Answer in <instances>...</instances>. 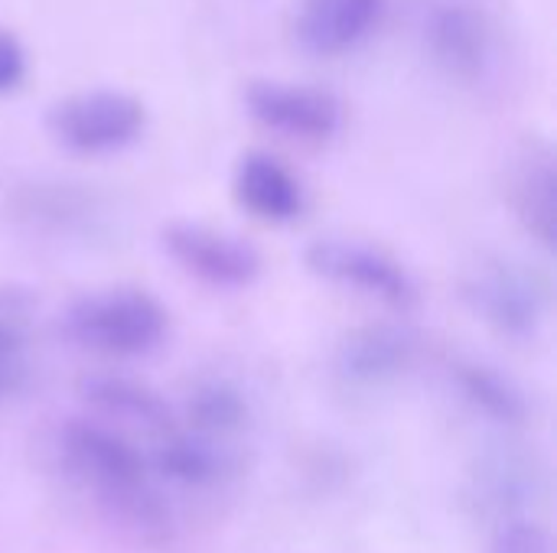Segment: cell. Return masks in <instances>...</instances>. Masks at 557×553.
Listing matches in <instances>:
<instances>
[{"mask_svg":"<svg viewBox=\"0 0 557 553\" xmlns=\"http://www.w3.org/2000/svg\"><path fill=\"white\" fill-rule=\"evenodd\" d=\"M59 456L72 479L98 495L111 521L147 544L170 538V512L147 479V460L117 430L72 420L59 430Z\"/></svg>","mask_w":557,"mask_h":553,"instance_id":"obj_1","label":"cell"},{"mask_svg":"<svg viewBox=\"0 0 557 553\" xmlns=\"http://www.w3.org/2000/svg\"><path fill=\"white\" fill-rule=\"evenodd\" d=\"M170 329V316L157 297L137 287H114L78 297L65 310V332L88 352L134 359L153 352Z\"/></svg>","mask_w":557,"mask_h":553,"instance_id":"obj_2","label":"cell"},{"mask_svg":"<svg viewBox=\"0 0 557 553\" xmlns=\"http://www.w3.org/2000/svg\"><path fill=\"white\" fill-rule=\"evenodd\" d=\"M463 303L499 336L532 339L539 336L552 293L539 271L506 254H483L460 277Z\"/></svg>","mask_w":557,"mask_h":553,"instance_id":"obj_3","label":"cell"},{"mask_svg":"<svg viewBox=\"0 0 557 553\" xmlns=\"http://www.w3.org/2000/svg\"><path fill=\"white\" fill-rule=\"evenodd\" d=\"M147 127L140 98L121 88H88L55 101L46 114L49 137L78 156H108L131 147Z\"/></svg>","mask_w":557,"mask_h":553,"instance_id":"obj_4","label":"cell"},{"mask_svg":"<svg viewBox=\"0 0 557 553\" xmlns=\"http://www.w3.org/2000/svg\"><path fill=\"white\" fill-rule=\"evenodd\" d=\"M304 264L326 284L372 297L392 310H414L421 300L411 271L379 244L356 238H317L304 251Z\"/></svg>","mask_w":557,"mask_h":553,"instance_id":"obj_5","label":"cell"},{"mask_svg":"<svg viewBox=\"0 0 557 553\" xmlns=\"http://www.w3.org/2000/svg\"><path fill=\"white\" fill-rule=\"evenodd\" d=\"M170 261L215 290H245L261 277V254L245 238L202 225V222H170L160 235Z\"/></svg>","mask_w":557,"mask_h":553,"instance_id":"obj_6","label":"cell"},{"mask_svg":"<svg viewBox=\"0 0 557 553\" xmlns=\"http://www.w3.org/2000/svg\"><path fill=\"white\" fill-rule=\"evenodd\" d=\"M245 108L261 127L304 140V143L333 140L346 121L343 101L333 91L320 85L281 81V78L251 81L245 88Z\"/></svg>","mask_w":557,"mask_h":553,"instance_id":"obj_7","label":"cell"},{"mask_svg":"<svg viewBox=\"0 0 557 553\" xmlns=\"http://www.w3.org/2000/svg\"><path fill=\"white\" fill-rule=\"evenodd\" d=\"M542 482L545 476L535 453L522 447H496L470 469L467 502L480 518L516 521V515L542 495Z\"/></svg>","mask_w":557,"mask_h":553,"instance_id":"obj_8","label":"cell"},{"mask_svg":"<svg viewBox=\"0 0 557 553\" xmlns=\"http://www.w3.org/2000/svg\"><path fill=\"white\" fill-rule=\"evenodd\" d=\"M421 352V339L414 329L401 323H372L349 332L336 352V375L343 385L372 391L398 381Z\"/></svg>","mask_w":557,"mask_h":553,"instance_id":"obj_9","label":"cell"},{"mask_svg":"<svg viewBox=\"0 0 557 553\" xmlns=\"http://www.w3.org/2000/svg\"><path fill=\"white\" fill-rule=\"evenodd\" d=\"M385 0H300L294 16L297 46L317 59H336L362 46L379 26Z\"/></svg>","mask_w":557,"mask_h":553,"instance_id":"obj_10","label":"cell"},{"mask_svg":"<svg viewBox=\"0 0 557 553\" xmlns=\"http://www.w3.org/2000/svg\"><path fill=\"white\" fill-rule=\"evenodd\" d=\"M555 153L545 140H529L509 166V202L522 228L545 248L555 251Z\"/></svg>","mask_w":557,"mask_h":553,"instance_id":"obj_11","label":"cell"},{"mask_svg":"<svg viewBox=\"0 0 557 553\" xmlns=\"http://www.w3.org/2000/svg\"><path fill=\"white\" fill-rule=\"evenodd\" d=\"M232 192L242 209H248L255 218L274 222V225L300 218V212L307 205L297 173L284 160L261 153V150H251L235 163Z\"/></svg>","mask_w":557,"mask_h":553,"instance_id":"obj_12","label":"cell"},{"mask_svg":"<svg viewBox=\"0 0 557 553\" xmlns=\"http://www.w3.org/2000/svg\"><path fill=\"white\" fill-rule=\"evenodd\" d=\"M431 49L450 75L467 81L480 78L493 59L490 20L470 3L441 7L431 20Z\"/></svg>","mask_w":557,"mask_h":553,"instance_id":"obj_13","label":"cell"},{"mask_svg":"<svg viewBox=\"0 0 557 553\" xmlns=\"http://www.w3.org/2000/svg\"><path fill=\"white\" fill-rule=\"evenodd\" d=\"M82 398L104 417H114L121 424H134V427H144L157 437L170 433L176 424H173V411L170 404L150 391L147 385L134 381V378H124V375H88L82 378Z\"/></svg>","mask_w":557,"mask_h":553,"instance_id":"obj_14","label":"cell"},{"mask_svg":"<svg viewBox=\"0 0 557 553\" xmlns=\"http://www.w3.org/2000/svg\"><path fill=\"white\" fill-rule=\"evenodd\" d=\"M153 469L183 489H209L225 476L228 456L219 440L173 427L153 447Z\"/></svg>","mask_w":557,"mask_h":553,"instance_id":"obj_15","label":"cell"},{"mask_svg":"<svg viewBox=\"0 0 557 553\" xmlns=\"http://www.w3.org/2000/svg\"><path fill=\"white\" fill-rule=\"evenodd\" d=\"M16 212L46 231H82L98 218V202L91 192L72 183H29L16 192Z\"/></svg>","mask_w":557,"mask_h":553,"instance_id":"obj_16","label":"cell"},{"mask_svg":"<svg viewBox=\"0 0 557 553\" xmlns=\"http://www.w3.org/2000/svg\"><path fill=\"white\" fill-rule=\"evenodd\" d=\"M454 381H457V391L463 394V401L496 424L519 427L529 417L525 394L503 372H496L483 362H460L454 368Z\"/></svg>","mask_w":557,"mask_h":553,"instance_id":"obj_17","label":"cell"},{"mask_svg":"<svg viewBox=\"0 0 557 553\" xmlns=\"http://www.w3.org/2000/svg\"><path fill=\"white\" fill-rule=\"evenodd\" d=\"M186 420L189 430L209 440L232 437L248 420V401L238 385L228 378H202L186 398Z\"/></svg>","mask_w":557,"mask_h":553,"instance_id":"obj_18","label":"cell"},{"mask_svg":"<svg viewBox=\"0 0 557 553\" xmlns=\"http://www.w3.org/2000/svg\"><path fill=\"white\" fill-rule=\"evenodd\" d=\"M493 553H552V538L542 525L516 518L499 528Z\"/></svg>","mask_w":557,"mask_h":553,"instance_id":"obj_19","label":"cell"},{"mask_svg":"<svg viewBox=\"0 0 557 553\" xmlns=\"http://www.w3.org/2000/svg\"><path fill=\"white\" fill-rule=\"evenodd\" d=\"M26 72H29V55L23 39L13 29L0 26V98L13 95L23 85Z\"/></svg>","mask_w":557,"mask_h":553,"instance_id":"obj_20","label":"cell"},{"mask_svg":"<svg viewBox=\"0 0 557 553\" xmlns=\"http://www.w3.org/2000/svg\"><path fill=\"white\" fill-rule=\"evenodd\" d=\"M20 310L10 303V310H0V391L10 381V372L16 365L20 345H23V332H20Z\"/></svg>","mask_w":557,"mask_h":553,"instance_id":"obj_21","label":"cell"}]
</instances>
